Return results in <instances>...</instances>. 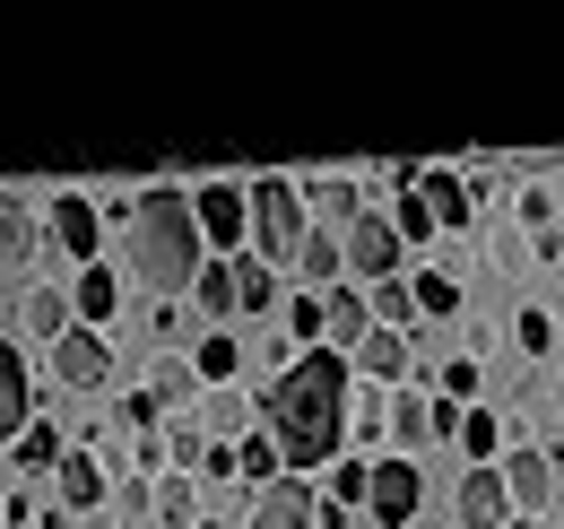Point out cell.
I'll use <instances>...</instances> for the list:
<instances>
[{
  "label": "cell",
  "instance_id": "1",
  "mask_svg": "<svg viewBox=\"0 0 564 529\" xmlns=\"http://www.w3.org/2000/svg\"><path fill=\"white\" fill-rule=\"evenodd\" d=\"M252 417L270 425V443H279L286 468H322L339 443H348V356L304 347L279 382L261 391V408H252Z\"/></svg>",
  "mask_w": 564,
  "mask_h": 529
},
{
  "label": "cell",
  "instance_id": "2",
  "mask_svg": "<svg viewBox=\"0 0 564 529\" xmlns=\"http://www.w3.org/2000/svg\"><path fill=\"white\" fill-rule=\"evenodd\" d=\"M131 278L148 295H183L200 278V226H192V199L174 183H148L131 199Z\"/></svg>",
  "mask_w": 564,
  "mask_h": 529
},
{
  "label": "cell",
  "instance_id": "3",
  "mask_svg": "<svg viewBox=\"0 0 564 529\" xmlns=\"http://www.w3.org/2000/svg\"><path fill=\"white\" fill-rule=\"evenodd\" d=\"M243 226H252V252H261V269H279L304 252V192L286 183V174H261L252 192H243Z\"/></svg>",
  "mask_w": 564,
  "mask_h": 529
},
{
  "label": "cell",
  "instance_id": "4",
  "mask_svg": "<svg viewBox=\"0 0 564 529\" xmlns=\"http://www.w3.org/2000/svg\"><path fill=\"white\" fill-rule=\"evenodd\" d=\"M417 495H425L417 461H382V468H365V512H373L382 529H409V521H417Z\"/></svg>",
  "mask_w": 564,
  "mask_h": 529
},
{
  "label": "cell",
  "instance_id": "5",
  "mask_svg": "<svg viewBox=\"0 0 564 529\" xmlns=\"http://www.w3.org/2000/svg\"><path fill=\"white\" fill-rule=\"evenodd\" d=\"M53 382H62V391H105V382H113V347L70 322V331L53 338Z\"/></svg>",
  "mask_w": 564,
  "mask_h": 529
},
{
  "label": "cell",
  "instance_id": "6",
  "mask_svg": "<svg viewBox=\"0 0 564 529\" xmlns=\"http://www.w3.org/2000/svg\"><path fill=\"white\" fill-rule=\"evenodd\" d=\"M339 261H348L356 278H391V269H400V235H391V217L365 208V217L348 226V244H339Z\"/></svg>",
  "mask_w": 564,
  "mask_h": 529
},
{
  "label": "cell",
  "instance_id": "7",
  "mask_svg": "<svg viewBox=\"0 0 564 529\" xmlns=\"http://www.w3.org/2000/svg\"><path fill=\"white\" fill-rule=\"evenodd\" d=\"M96 235H105V208H96L87 192H62V199H53V244H62L78 269H96Z\"/></svg>",
  "mask_w": 564,
  "mask_h": 529
},
{
  "label": "cell",
  "instance_id": "8",
  "mask_svg": "<svg viewBox=\"0 0 564 529\" xmlns=\"http://www.w3.org/2000/svg\"><path fill=\"white\" fill-rule=\"evenodd\" d=\"M35 425V382H26V356L0 338V443H18Z\"/></svg>",
  "mask_w": 564,
  "mask_h": 529
},
{
  "label": "cell",
  "instance_id": "9",
  "mask_svg": "<svg viewBox=\"0 0 564 529\" xmlns=\"http://www.w3.org/2000/svg\"><path fill=\"white\" fill-rule=\"evenodd\" d=\"M495 477H503V495H512L521 512H547V504H556V461H547V452H512Z\"/></svg>",
  "mask_w": 564,
  "mask_h": 529
},
{
  "label": "cell",
  "instance_id": "10",
  "mask_svg": "<svg viewBox=\"0 0 564 529\" xmlns=\"http://www.w3.org/2000/svg\"><path fill=\"white\" fill-rule=\"evenodd\" d=\"M192 226H200L209 244H235V235H243V183H200V192H192Z\"/></svg>",
  "mask_w": 564,
  "mask_h": 529
},
{
  "label": "cell",
  "instance_id": "11",
  "mask_svg": "<svg viewBox=\"0 0 564 529\" xmlns=\"http://www.w3.org/2000/svg\"><path fill=\"white\" fill-rule=\"evenodd\" d=\"M503 521H512L503 477H495V468H469V477H460V529H503Z\"/></svg>",
  "mask_w": 564,
  "mask_h": 529
},
{
  "label": "cell",
  "instance_id": "12",
  "mask_svg": "<svg viewBox=\"0 0 564 529\" xmlns=\"http://www.w3.org/2000/svg\"><path fill=\"white\" fill-rule=\"evenodd\" d=\"M243 529H313V495L295 477H279V486H261V504H252Z\"/></svg>",
  "mask_w": 564,
  "mask_h": 529
},
{
  "label": "cell",
  "instance_id": "13",
  "mask_svg": "<svg viewBox=\"0 0 564 529\" xmlns=\"http://www.w3.org/2000/svg\"><path fill=\"white\" fill-rule=\"evenodd\" d=\"M365 331H373L365 295H356V287H330V304H322V338H330V356H348V347H356Z\"/></svg>",
  "mask_w": 564,
  "mask_h": 529
},
{
  "label": "cell",
  "instance_id": "14",
  "mask_svg": "<svg viewBox=\"0 0 564 529\" xmlns=\"http://www.w3.org/2000/svg\"><path fill=\"white\" fill-rule=\"evenodd\" d=\"M53 486H62L70 512H96V504H105V468H96V452H62V461H53Z\"/></svg>",
  "mask_w": 564,
  "mask_h": 529
},
{
  "label": "cell",
  "instance_id": "15",
  "mask_svg": "<svg viewBox=\"0 0 564 529\" xmlns=\"http://www.w3.org/2000/svg\"><path fill=\"white\" fill-rule=\"evenodd\" d=\"M409 192L425 199V217H434V226H460V217H469V183H460V174H443V165H425Z\"/></svg>",
  "mask_w": 564,
  "mask_h": 529
},
{
  "label": "cell",
  "instance_id": "16",
  "mask_svg": "<svg viewBox=\"0 0 564 529\" xmlns=\"http://www.w3.org/2000/svg\"><path fill=\"white\" fill-rule=\"evenodd\" d=\"M295 192H304V217H330V226H356V217H365L356 183H339V174H313V183H295Z\"/></svg>",
  "mask_w": 564,
  "mask_h": 529
},
{
  "label": "cell",
  "instance_id": "17",
  "mask_svg": "<svg viewBox=\"0 0 564 529\" xmlns=\"http://www.w3.org/2000/svg\"><path fill=\"white\" fill-rule=\"evenodd\" d=\"M70 304H78V331H96V322H113V304H122V278H113V269H78Z\"/></svg>",
  "mask_w": 564,
  "mask_h": 529
},
{
  "label": "cell",
  "instance_id": "18",
  "mask_svg": "<svg viewBox=\"0 0 564 529\" xmlns=\"http://www.w3.org/2000/svg\"><path fill=\"white\" fill-rule=\"evenodd\" d=\"M356 374L400 382V374H409V338H400V331H365V338H356Z\"/></svg>",
  "mask_w": 564,
  "mask_h": 529
},
{
  "label": "cell",
  "instance_id": "19",
  "mask_svg": "<svg viewBox=\"0 0 564 529\" xmlns=\"http://www.w3.org/2000/svg\"><path fill=\"white\" fill-rule=\"evenodd\" d=\"M235 365H243V347H235L226 331H209L200 347H192V382H209V391H226V382H235Z\"/></svg>",
  "mask_w": 564,
  "mask_h": 529
},
{
  "label": "cell",
  "instance_id": "20",
  "mask_svg": "<svg viewBox=\"0 0 564 529\" xmlns=\"http://www.w3.org/2000/svg\"><path fill=\"white\" fill-rule=\"evenodd\" d=\"M148 512H156L165 529H200V495H192V477H156Z\"/></svg>",
  "mask_w": 564,
  "mask_h": 529
},
{
  "label": "cell",
  "instance_id": "21",
  "mask_svg": "<svg viewBox=\"0 0 564 529\" xmlns=\"http://www.w3.org/2000/svg\"><path fill=\"white\" fill-rule=\"evenodd\" d=\"M18 322H26L35 338H62L70 331V295H62V287H35V295L18 304Z\"/></svg>",
  "mask_w": 564,
  "mask_h": 529
},
{
  "label": "cell",
  "instance_id": "22",
  "mask_svg": "<svg viewBox=\"0 0 564 529\" xmlns=\"http://www.w3.org/2000/svg\"><path fill=\"white\" fill-rule=\"evenodd\" d=\"M26 252H35V217H26V199H18V192H0V261L18 269Z\"/></svg>",
  "mask_w": 564,
  "mask_h": 529
},
{
  "label": "cell",
  "instance_id": "23",
  "mask_svg": "<svg viewBox=\"0 0 564 529\" xmlns=\"http://www.w3.org/2000/svg\"><path fill=\"white\" fill-rule=\"evenodd\" d=\"M192 391H200V382H192L183 356H156V365H148V408H183Z\"/></svg>",
  "mask_w": 564,
  "mask_h": 529
},
{
  "label": "cell",
  "instance_id": "24",
  "mask_svg": "<svg viewBox=\"0 0 564 529\" xmlns=\"http://www.w3.org/2000/svg\"><path fill=\"white\" fill-rule=\"evenodd\" d=\"M365 313H373V331H409V322H417V295H409L400 278H382V287L365 295Z\"/></svg>",
  "mask_w": 564,
  "mask_h": 529
},
{
  "label": "cell",
  "instance_id": "25",
  "mask_svg": "<svg viewBox=\"0 0 564 529\" xmlns=\"http://www.w3.org/2000/svg\"><path fill=\"white\" fill-rule=\"evenodd\" d=\"M295 269H304V287H339V235H304V252H295Z\"/></svg>",
  "mask_w": 564,
  "mask_h": 529
},
{
  "label": "cell",
  "instance_id": "26",
  "mask_svg": "<svg viewBox=\"0 0 564 529\" xmlns=\"http://www.w3.org/2000/svg\"><path fill=\"white\" fill-rule=\"evenodd\" d=\"M200 425H209L217 443L243 434V425H252V399H243V391H209V399H200Z\"/></svg>",
  "mask_w": 564,
  "mask_h": 529
},
{
  "label": "cell",
  "instance_id": "27",
  "mask_svg": "<svg viewBox=\"0 0 564 529\" xmlns=\"http://www.w3.org/2000/svg\"><path fill=\"white\" fill-rule=\"evenodd\" d=\"M192 295H200V313H209V322H226V313H235V269H226V261H200Z\"/></svg>",
  "mask_w": 564,
  "mask_h": 529
},
{
  "label": "cell",
  "instance_id": "28",
  "mask_svg": "<svg viewBox=\"0 0 564 529\" xmlns=\"http://www.w3.org/2000/svg\"><path fill=\"white\" fill-rule=\"evenodd\" d=\"M279 304V278L261 261H235V313H270Z\"/></svg>",
  "mask_w": 564,
  "mask_h": 529
},
{
  "label": "cell",
  "instance_id": "29",
  "mask_svg": "<svg viewBox=\"0 0 564 529\" xmlns=\"http://www.w3.org/2000/svg\"><path fill=\"white\" fill-rule=\"evenodd\" d=\"M409 295H417V313H452V304H460V287H452L443 269H417V287H409Z\"/></svg>",
  "mask_w": 564,
  "mask_h": 529
},
{
  "label": "cell",
  "instance_id": "30",
  "mask_svg": "<svg viewBox=\"0 0 564 529\" xmlns=\"http://www.w3.org/2000/svg\"><path fill=\"white\" fill-rule=\"evenodd\" d=\"M235 468L270 486V477H279V443H270V434H252V443H235Z\"/></svg>",
  "mask_w": 564,
  "mask_h": 529
},
{
  "label": "cell",
  "instance_id": "31",
  "mask_svg": "<svg viewBox=\"0 0 564 529\" xmlns=\"http://www.w3.org/2000/svg\"><path fill=\"white\" fill-rule=\"evenodd\" d=\"M18 461H26V468H53V461H62V434H53V425H26V434H18Z\"/></svg>",
  "mask_w": 564,
  "mask_h": 529
},
{
  "label": "cell",
  "instance_id": "32",
  "mask_svg": "<svg viewBox=\"0 0 564 529\" xmlns=\"http://www.w3.org/2000/svg\"><path fill=\"white\" fill-rule=\"evenodd\" d=\"M460 443H469V452L487 461L495 443H503V417H487V408H478V417H460Z\"/></svg>",
  "mask_w": 564,
  "mask_h": 529
},
{
  "label": "cell",
  "instance_id": "33",
  "mask_svg": "<svg viewBox=\"0 0 564 529\" xmlns=\"http://www.w3.org/2000/svg\"><path fill=\"white\" fill-rule=\"evenodd\" d=\"M286 331H295V338H322V295H295V304H286Z\"/></svg>",
  "mask_w": 564,
  "mask_h": 529
},
{
  "label": "cell",
  "instance_id": "34",
  "mask_svg": "<svg viewBox=\"0 0 564 529\" xmlns=\"http://www.w3.org/2000/svg\"><path fill=\"white\" fill-rule=\"evenodd\" d=\"M478 391V356H452V365H443V399H469Z\"/></svg>",
  "mask_w": 564,
  "mask_h": 529
},
{
  "label": "cell",
  "instance_id": "35",
  "mask_svg": "<svg viewBox=\"0 0 564 529\" xmlns=\"http://www.w3.org/2000/svg\"><path fill=\"white\" fill-rule=\"evenodd\" d=\"M521 226H556V192H547V183L521 192Z\"/></svg>",
  "mask_w": 564,
  "mask_h": 529
},
{
  "label": "cell",
  "instance_id": "36",
  "mask_svg": "<svg viewBox=\"0 0 564 529\" xmlns=\"http://www.w3.org/2000/svg\"><path fill=\"white\" fill-rule=\"evenodd\" d=\"M512 338H521L530 356H547V347H556V322H547V313H521V331H512Z\"/></svg>",
  "mask_w": 564,
  "mask_h": 529
},
{
  "label": "cell",
  "instance_id": "37",
  "mask_svg": "<svg viewBox=\"0 0 564 529\" xmlns=\"http://www.w3.org/2000/svg\"><path fill=\"white\" fill-rule=\"evenodd\" d=\"M391 417H400V443H417V434H425V399H400Z\"/></svg>",
  "mask_w": 564,
  "mask_h": 529
},
{
  "label": "cell",
  "instance_id": "38",
  "mask_svg": "<svg viewBox=\"0 0 564 529\" xmlns=\"http://www.w3.org/2000/svg\"><path fill=\"white\" fill-rule=\"evenodd\" d=\"M556 408H564V374H556Z\"/></svg>",
  "mask_w": 564,
  "mask_h": 529
},
{
  "label": "cell",
  "instance_id": "39",
  "mask_svg": "<svg viewBox=\"0 0 564 529\" xmlns=\"http://www.w3.org/2000/svg\"><path fill=\"white\" fill-rule=\"evenodd\" d=\"M0 521H9V504H0Z\"/></svg>",
  "mask_w": 564,
  "mask_h": 529
}]
</instances>
